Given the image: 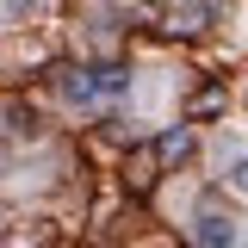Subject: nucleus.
Returning <instances> with one entry per match:
<instances>
[{
  "label": "nucleus",
  "instance_id": "f257e3e1",
  "mask_svg": "<svg viewBox=\"0 0 248 248\" xmlns=\"http://www.w3.org/2000/svg\"><path fill=\"white\" fill-rule=\"evenodd\" d=\"M124 68H75V75H62V99L68 106H99V99H112L124 93Z\"/></svg>",
  "mask_w": 248,
  "mask_h": 248
},
{
  "label": "nucleus",
  "instance_id": "f03ea898",
  "mask_svg": "<svg viewBox=\"0 0 248 248\" xmlns=\"http://www.w3.org/2000/svg\"><path fill=\"white\" fill-rule=\"evenodd\" d=\"M192 242H199V248H242V242H248V230H242V217H236V211H217V205H205V211L192 217Z\"/></svg>",
  "mask_w": 248,
  "mask_h": 248
},
{
  "label": "nucleus",
  "instance_id": "7ed1b4c3",
  "mask_svg": "<svg viewBox=\"0 0 248 248\" xmlns=\"http://www.w3.org/2000/svg\"><path fill=\"white\" fill-rule=\"evenodd\" d=\"M217 180L236 199H248V143H217Z\"/></svg>",
  "mask_w": 248,
  "mask_h": 248
},
{
  "label": "nucleus",
  "instance_id": "20e7f679",
  "mask_svg": "<svg viewBox=\"0 0 248 248\" xmlns=\"http://www.w3.org/2000/svg\"><path fill=\"white\" fill-rule=\"evenodd\" d=\"M186 149H192V137H186V130H168V137H161V155H168V161L186 155Z\"/></svg>",
  "mask_w": 248,
  "mask_h": 248
},
{
  "label": "nucleus",
  "instance_id": "39448f33",
  "mask_svg": "<svg viewBox=\"0 0 248 248\" xmlns=\"http://www.w3.org/2000/svg\"><path fill=\"white\" fill-rule=\"evenodd\" d=\"M149 6H161V0H149Z\"/></svg>",
  "mask_w": 248,
  "mask_h": 248
}]
</instances>
